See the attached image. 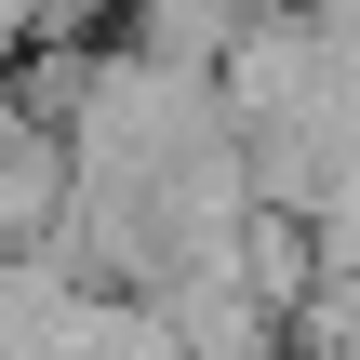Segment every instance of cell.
<instances>
[{"label":"cell","mask_w":360,"mask_h":360,"mask_svg":"<svg viewBox=\"0 0 360 360\" xmlns=\"http://www.w3.org/2000/svg\"><path fill=\"white\" fill-rule=\"evenodd\" d=\"M94 13H120V0H40V53H53L67 27H94Z\"/></svg>","instance_id":"6da1fadb"}]
</instances>
